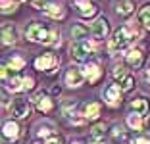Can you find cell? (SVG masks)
Returning a JSON list of instances; mask_svg holds the SVG:
<instances>
[{
  "label": "cell",
  "mask_w": 150,
  "mask_h": 144,
  "mask_svg": "<svg viewBox=\"0 0 150 144\" xmlns=\"http://www.w3.org/2000/svg\"><path fill=\"white\" fill-rule=\"evenodd\" d=\"M6 87H8L12 92L23 90V79H21V77H12V79L8 81V85H6Z\"/></svg>",
  "instance_id": "obj_24"
},
{
  "label": "cell",
  "mask_w": 150,
  "mask_h": 144,
  "mask_svg": "<svg viewBox=\"0 0 150 144\" xmlns=\"http://www.w3.org/2000/svg\"><path fill=\"white\" fill-rule=\"evenodd\" d=\"M19 2H21V0H19Z\"/></svg>",
  "instance_id": "obj_37"
},
{
  "label": "cell",
  "mask_w": 150,
  "mask_h": 144,
  "mask_svg": "<svg viewBox=\"0 0 150 144\" xmlns=\"http://www.w3.org/2000/svg\"><path fill=\"white\" fill-rule=\"evenodd\" d=\"M35 88V81L31 77H25L23 79V90H33Z\"/></svg>",
  "instance_id": "obj_29"
},
{
  "label": "cell",
  "mask_w": 150,
  "mask_h": 144,
  "mask_svg": "<svg viewBox=\"0 0 150 144\" xmlns=\"http://www.w3.org/2000/svg\"><path fill=\"white\" fill-rule=\"evenodd\" d=\"M71 39H73L75 42H81V40L88 39V29L85 25H81V23L73 25V29H71Z\"/></svg>",
  "instance_id": "obj_16"
},
{
  "label": "cell",
  "mask_w": 150,
  "mask_h": 144,
  "mask_svg": "<svg viewBox=\"0 0 150 144\" xmlns=\"http://www.w3.org/2000/svg\"><path fill=\"white\" fill-rule=\"evenodd\" d=\"M35 102H37V109L42 112V114H48V112H52V108H54L52 100H50L48 96H44V94H39L35 98Z\"/></svg>",
  "instance_id": "obj_13"
},
{
  "label": "cell",
  "mask_w": 150,
  "mask_h": 144,
  "mask_svg": "<svg viewBox=\"0 0 150 144\" xmlns=\"http://www.w3.org/2000/svg\"><path fill=\"white\" fill-rule=\"evenodd\" d=\"M33 144H40V142H33Z\"/></svg>",
  "instance_id": "obj_36"
},
{
  "label": "cell",
  "mask_w": 150,
  "mask_h": 144,
  "mask_svg": "<svg viewBox=\"0 0 150 144\" xmlns=\"http://www.w3.org/2000/svg\"><path fill=\"white\" fill-rule=\"evenodd\" d=\"M25 35L27 39L31 40V42H44L48 40V35H50V29L42 25V23H31V25L25 29Z\"/></svg>",
  "instance_id": "obj_2"
},
{
  "label": "cell",
  "mask_w": 150,
  "mask_h": 144,
  "mask_svg": "<svg viewBox=\"0 0 150 144\" xmlns=\"http://www.w3.org/2000/svg\"><path fill=\"white\" fill-rule=\"evenodd\" d=\"M83 73H85V79H88V83H96L98 79L102 77V71L96 64H88V66L83 67Z\"/></svg>",
  "instance_id": "obj_11"
},
{
  "label": "cell",
  "mask_w": 150,
  "mask_h": 144,
  "mask_svg": "<svg viewBox=\"0 0 150 144\" xmlns=\"http://www.w3.org/2000/svg\"><path fill=\"white\" fill-rule=\"evenodd\" d=\"M121 87L119 85H112L106 92H104V98H106V104L108 106H117L121 102Z\"/></svg>",
  "instance_id": "obj_9"
},
{
  "label": "cell",
  "mask_w": 150,
  "mask_h": 144,
  "mask_svg": "<svg viewBox=\"0 0 150 144\" xmlns=\"http://www.w3.org/2000/svg\"><path fill=\"white\" fill-rule=\"evenodd\" d=\"M83 81H85L83 69L73 67V66L67 69V73H66V85H67V87H71V88H73V87H81V85H83Z\"/></svg>",
  "instance_id": "obj_7"
},
{
  "label": "cell",
  "mask_w": 150,
  "mask_h": 144,
  "mask_svg": "<svg viewBox=\"0 0 150 144\" xmlns=\"http://www.w3.org/2000/svg\"><path fill=\"white\" fill-rule=\"evenodd\" d=\"M29 114H31V104H29V100H25V98L13 100V104H12V115L13 117L25 119Z\"/></svg>",
  "instance_id": "obj_5"
},
{
  "label": "cell",
  "mask_w": 150,
  "mask_h": 144,
  "mask_svg": "<svg viewBox=\"0 0 150 144\" xmlns=\"http://www.w3.org/2000/svg\"><path fill=\"white\" fill-rule=\"evenodd\" d=\"M146 79H148V81H150V71H148V73H146Z\"/></svg>",
  "instance_id": "obj_34"
},
{
  "label": "cell",
  "mask_w": 150,
  "mask_h": 144,
  "mask_svg": "<svg viewBox=\"0 0 150 144\" xmlns=\"http://www.w3.org/2000/svg\"><path fill=\"white\" fill-rule=\"evenodd\" d=\"M142 60H144V54H142L141 48H133V50L127 52V56H125L127 66H131L133 69H139V67L142 66Z\"/></svg>",
  "instance_id": "obj_8"
},
{
  "label": "cell",
  "mask_w": 150,
  "mask_h": 144,
  "mask_svg": "<svg viewBox=\"0 0 150 144\" xmlns=\"http://www.w3.org/2000/svg\"><path fill=\"white\" fill-rule=\"evenodd\" d=\"M8 69H12V71H19V69H23L25 67V60H23L21 56H13V58H10V61H8Z\"/></svg>",
  "instance_id": "obj_20"
},
{
  "label": "cell",
  "mask_w": 150,
  "mask_h": 144,
  "mask_svg": "<svg viewBox=\"0 0 150 144\" xmlns=\"http://www.w3.org/2000/svg\"><path fill=\"white\" fill-rule=\"evenodd\" d=\"M98 115H100V104H98V102H91V104L85 106V115L83 117L87 119V121H94V119H98Z\"/></svg>",
  "instance_id": "obj_14"
},
{
  "label": "cell",
  "mask_w": 150,
  "mask_h": 144,
  "mask_svg": "<svg viewBox=\"0 0 150 144\" xmlns=\"http://www.w3.org/2000/svg\"><path fill=\"white\" fill-rule=\"evenodd\" d=\"M19 135V125L16 121H6L4 123V138L10 140H16Z\"/></svg>",
  "instance_id": "obj_18"
},
{
  "label": "cell",
  "mask_w": 150,
  "mask_h": 144,
  "mask_svg": "<svg viewBox=\"0 0 150 144\" xmlns=\"http://www.w3.org/2000/svg\"><path fill=\"white\" fill-rule=\"evenodd\" d=\"M133 144H150V140H148V138H144V136H139V138L133 140Z\"/></svg>",
  "instance_id": "obj_32"
},
{
  "label": "cell",
  "mask_w": 150,
  "mask_h": 144,
  "mask_svg": "<svg viewBox=\"0 0 150 144\" xmlns=\"http://www.w3.org/2000/svg\"><path fill=\"white\" fill-rule=\"evenodd\" d=\"M58 61H60V60H58V56H54V54H42V56H39L35 60V69L52 73V71L56 69Z\"/></svg>",
  "instance_id": "obj_3"
},
{
  "label": "cell",
  "mask_w": 150,
  "mask_h": 144,
  "mask_svg": "<svg viewBox=\"0 0 150 144\" xmlns=\"http://www.w3.org/2000/svg\"><path fill=\"white\" fill-rule=\"evenodd\" d=\"M91 33H93L94 39H106L108 33H110V21L106 18H98L91 27Z\"/></svg>",
  "instance_id": "obj_6"
},
{
  "label": "cell",
  "mask_w": 150,
  "mask_h": 144,
  "mask_svg": "<svg viewBox=\"0 0 150 144\" xmlns=\"http://www.w3.org/2000/svg\"><path fill=\"white\" fill-rule=\"evenodd\" d=\"M133 85H135V79H133L131 75H127V77L119 83V87H121V90H123V92H127V90H131V88H133Z\"/></svg>",
  "instance_id": "obj_27"
},
{
  "label": "cell",
  "mask_w": 150,
  "mask_h": 144,
  "mask_svg": "<svg viewBox=\"0 0 150 144\" xmlns=\"http://www.w3.org/2000/svg\"><path fill=\"white\" fill-rule=\"evenodd\" d=\"M114 77H115V79H121V81L127 77V75H125L123 66H115V67H114Z\"/></svg>",
  "instance_id": "obj_28"
},
{
  "label": "cell",
  "mask_w": 150,
  "mask_h": 144,
  "mask_svg": "<svg viewBox=\"0 0 150 144\" xmlns=\"http://www.w3.org/2000/svg\"><path fill=\"white\" fill-rule=\"evenodd\" d=\"M139 19H141V23H144L146 29H150V4L142 6V10L139 12Z\"/></svg>",
  "instance_id": "obj_22"
},
{
  "label": "cell",
  "mask_w": 150,
  "mask_h": 144,
  "mask_svg": "<svg viewBox=\"0 0 150 144\" xmlns=\"http://www.w3.org/2000/svg\"><path fill=\"white\" fill-rule=\"evenodd\" d=\"M73 144H83V142H73Z\"/></svg>",
  "instance_id": "obj_35"
},
{
  "label": "cell",
  "mask_w": 150,
  "mask_h": 144,
  "mask_svg": "<svg viewBox=\"0 0 150 144\" xmlns=\"http://www.w3.org/2000/svg\"><path fill=\"white\" fill-rule=\"evenodd\" d=\"M104 135H106V127L96 125V127H93V131H91V140H93V142H100V140L104 138Z\"/></svg>",
  "instance_id": "obj_21"
},
{
  "label": "cell",
  "mask_w": 150,
  "mask_h": 144,
  "mask_svg": "<svg viewBox=\"0 0 150 144\" xmlns=\"http://www.w3.org/2000/svg\"><path fill=\"white\" fill-rule=\"evenodd\" d=\"M33 6H35V8H46V0H33Z\"/></svg>",
  "instance_id": "obj_31"
},
{
  "label": "cell",
  "mask_w": 150,
  "mask_h": 144,
  "mask_svg": "<svg viewBox=\"0 0 150 144\" xmlns=\"http://www.w3.org/2000/svg\"><path fill=\"white\" fill-rule=\"evenodd\" d=\"M146 127H148V129H150V117L146 119Z\"/></svg>",
  "instance_id": "obj_33"
},
{
  "label": "cell",
  "mask_w": 150,
  "mask_h": 144,
  "mask_svg": "<svg viewBox=\"0 0 150 144\" xmlns=\"http://www.w3.org/2000/svg\"><path fill=\"white\" fill-rule=\"evenodd\" d=\"M46 44H50V46H58V44H60V31H58L56 27H52V29H50V35H48Z\"/></svg>",
  "instance_id": "obj_25"
},
{
  "label": "cell",
  "mask_w": 150,
  "mask_h": 144,
  "mask_svg": "<svg viewBox=\"0 0 150 144\" xmlns=\"http://www.w3.org/2000/svg\"><path fill=\"white\" fill-rule=\"evenodd\" d=\"M79 12L83 18H93L94 13L98 12L96 4L94 2H91V0H81V4H79Z\"/></svg>",
  "instance_id": "obj_12"
},
{
  "label": "cell",
  "mask_w": 150,
  "mask_h": 144,
  "mask_svg": "<svg viewBox=\"0 0 150 144\" xmlns=\"http://www.w3.org/2000/svg\"><path fill=\"white\" fill-rule=\"evenodd\" d=\"M131 109L135 112L137 115H146L150 112V104L146 98H135V100H131Z\"/></svg>",
  "instance_id": "obj_10"
},
{
  "label": "cell",
  "mask_w": 150,
  "mask_h": 144,
  "mask_svg": "<svg viewBox=\"0 0 150 144\" xmlns=\"http://www.w3.org/2000/svg\"><path fill=\"white\" fill-rule=\"evenodd\" d=\"M142 115H137V114H135V115H129V117H127V125L129 127H131V129H135V131H141V129H142Z\"/></svg>",
  "instance_id": "obj_23"
},
{
  "label": "cell",
  "mask_w": 150,
  "mask_h": 144,
  "mask_svg": "<svg viewBox=\"0 0 150 144\" xmlns=\"http://www.w3.org/2000/svg\"><path fill=\"white\" fill-rule=\"evenodd\" d=\"M46 144H64V138H62V136H56V135H52V136H48Z\"/></svg>",
  "instance_id": "obj_30"
},
{
  "label": "cell",
  "mask_w": 150,
  "mask_h": 144,
  "mask_svg": "<svg viewBox=\"0 0 150 144\" xmlns=\"http://www.w3.org/2000/svg\"><path fill=\"white\" fill-rule=\"evenodd\" d=\"M133 40V33L127 25L119 27L114 33V39H110V52H117V50H123L127 44H131Z\"/></svg>",
  "instance_id": "obj_1"
},
{
  "label": "cell",
  "mask_w": 150,
  "mask_h": 144,
  "mask_svg": "<svg viewBox=\"0 0 150 144\" xmlns=\"http://www.w3.org/2000/svg\"><path fill=\"white\" fill-rule=\"evenodd\" d=\"M44 13L50 16V18H54V19H58V18H64V8L60 4H46Z\"/></svg>",
  "instance_id": "obj_19"
},
{
  "label": "cell",
  "mask_w": 150,
  "mask_h": 144,
  "mask_svg": "<svg viewBox=\"0 0 150 144\" xmlns=\"http://www.w3.org/2000/svg\"><path fill=\"white\" fill-rule=\"evenodd\" d=\"M18 10L16 2H10V0H2V13H12Z\"/></svg>",
  "instance_id": "obj_26"
},
{
  "label": "cell",
  "mask_w": 150,
  "mask_h": 144,
  "mask_svg": "<svg viewBox=\"0 0 150 144\" xmlns=\"http://www.w3.org/2000/svg\"><path fill=\"white\" fill-rule=\"evenodd\" d=\"M16 39H18L16 27H13V25H4V27H2V42H4V44H13Z\"/></svg>",
  "instance_id": "obj_17"
},
{
  "label": "cell",
  "mask_w": 150,
  "mask_h": 144,
  "mask_svg": "<svg viewBox=\"0 0 150 144\" xmlns=\"http://www.w3.org/2000/svg\"><path fill=\"white\" fill-rule=\"evenodd\" d=\"M91 52H93V46H91L87 40H81V42H73V44H71V56H73L75 61L88 60Z\"/></svg>",
  "instance_id": "obj_4"
},
{
  "label": "cell",
  "mask_w": 150,
  "mask_h": 144,
  "mask_svg": "<svg viewBox=\"0 0 150 144\" xmlns=\"http://www.w3.org/2000/svg\"><path fill=\"white\" fill-rule=\"evenodd\" d=\"M133 10H135L133 0H117V4H115V12L119 16H129V13H133Z\"/></svg>",
  "instance_id": "obj_15"
}]
</instances>
